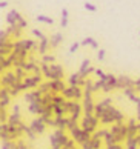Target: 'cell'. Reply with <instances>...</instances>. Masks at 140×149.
Listing matches in <instances>:
<instances>
[{"label": "cell", "instance_id": "1", "mask_svg": "<svg viewBox=\"0 0 140 149\" xmlns=\"http://www.w3.org/2000/svg\"><path fill=\"white\" fill-rule=\"evenodd\" d=\"M99 120H100V123H103V125L122 123L123 115H122V112H120L117 108H114V106H108V109H106V111H105L102 115H100Z\"/></svg>", "mask_w": 140, "mask_h": 149}, {"label": "cell", "instance_id": "2", "mask_svg": "<svg viewBox=\"0 0 140 149\" xmlns=\"http://www.w3.org/2000/svg\"><path fill=\"white\" fill-rule=\"evenodd\" d=\"M42 71H43V75L48 77L51 80H62L63 79V66L60 65H46V63H42Z\"/></svg>", "mask_w": 140, "mask_h": 149}, {"label": "cell", "instance_id": "3", "mask_svg": "<svg viewBox=\"0 0 140 149\" xmlns=\"http://www.w3.org/2000/svg\"><path fill=\"white\" fill-rule=\"evenodd\" d=\"M49 141H51V149H62L66 143H68V137H66L65 131H60V129H55L51 135H49Z\"/></svg>", "mask_w": 140, "mask_h": 149}, {"label": "cell", "instance_id": "4", "mask_svg": "<svg viewBox=\"0 0 140 149\" xmlns=\"http://www.w3.org/2000/svg\"><path fill=\"white\" fill-rule=\"evenodd\" d=\"M83 106L82 104H79L76 100H66V112L69 114V118L77 121L80 117V112H82Z\"/></svg>", "mask_w": 140, "mask_h": 149}, {"label": "cell", "instance_id": "5", "mask_svg": "<svg viewBox=\"0 0 140 149\" xmlns=\"http://www.w3.org/2000/svg\"><path fill=\"white\" fill-rule=\"evenodd\" d=\"M111 135H113V139L116 143H120L123 140H126V134H128V131H126V126L125 125H122V123H116L113 128H111Z\"/></svg>", "mask_w": 140, "mask_h": 149}, {"label": "cell", "instance_id": "6", "mask_svg": "<svg viewBox=\"0 0 140 149\" xmlns=\"http://www.w3.org/2000/svg\"><path fill=\"white\" fill-rule=\"evenodd\" d=\"M97 125H99V117H96V115H85L83 120H82V126H80V128L83 131L89 132V134H92V132L96 131Z\"/></svg>", "mask_w": 140, "mask_h": 149}, {"label": "cell", "instance_id": "7", "mask_svg": "<svg viewBox=\"0 0 140 149\" xmlns=\"http://www.w3.org/2000/svg\"><path fill=\"white\" fill-rule=\"evenodd\" d=\"M83 92L80 86H68L66 89L62 92V95H63L66 100H79V98L83 97Z\"/></svg>", "mask_w": 140, "mask_h": 149}, {"label": "cell", "instance_id": "8", "mask_svg": "<svg viewBox=\"0 0 140 149\" xmlns=\"http://www.w3.org/2000/svg\"><path fill=\"white\" fill-rule=\"evenodd\" d=\"M71 134H72V140L80 143V145H83V143L88 141V140H91V134L86 131H83L79 126H76L74 129H71Z\"/></svg>", "mask_w": 140, "mask_h": 149}, {"label": "cell", "instance_id": "9", "mask_svg": "<svg viewBox=\"0 0 140 149\" xmlns=\"http://www.w3.org/2000/svg\"><path fill=\"white\" fill-rule=\"evenodd\" d=\"M46 126L48 125H46V121L43 120V117H37V118H34V120L31 121L29 128H31V131L34 132L36 135H40V134H43V132H45Z\"/></svg>", "mask_w": 140, "mask_h": 149}, {"label": "cell", "instance_id": "10", "mask_svg": "<svg viewBox=\"0 0 140 149\" xmlns=\"http://www.w3.org/2000/svg\"><path fill=\"white\" fill-rule=\"evenodd\" d=\"M2 85H3V88H6V89H11V88H14L15 85L19 83V80H17V77H15V72H5L3 75H2Z\"/></svg>", "mask_w": 140, "mask_h": 149}, {"label": "cell", "instance_id": "11", "mask_svg": "<svg viewBox=\"0 0 140 149\" xmlns=\"http://www.w3.org/2000/svg\"><path fill=\"white\" fill-rule=\"evenodd\" d=\"M38 85H42V75H32V77H26V79L22 81V86L23 89H34Z\"/></svg>", "mask_w": 140, "mask_h": 149}, {"label": "cell", "instance_id": "12", "mask_svg": "<svg viewBox=\"0 0 140 149\" xmlns=\"http://www.w3.org/2000/svg\"><path fill=\"white\" fill-rule=\"evenodd\" d=\"M134 85H136V81L131 80L128 75H120L117 77V88H120V89H130V88H134Z\"/></svg>", "mask_w": 140, "mask_h": 149}, {"label": "cell", "instance_id": "13", "mask_svg": "<svg viewBox=\"0 0 140 149\" xmlns=\"http://www.w3.org/2000/svg\"><path fill=\"white\" fill-rule=\"evenodd\" d=\"M92 72H96V69L91 66V62H89L88 58H85L82 62V65H80V69H79V74L83 77V79H88V75L89 74H92Z\"/></svg>", "mask_w": 140, "mask_h": 149}, {"label": "cell", "instance_id": "14", "mask_svg": "<svg viewBox=\"0 0 140 149\" xmlns=\"http://www.w3.org/2000/svg\"><path fill=\"white\" fill-rule=\"evenodd\" d=\"M46 108H48V106H45V104L42 103V98H40L38 102L31 103V104H29V109H28V111H29L31 114H36V115H38V117H40V115H43V114H45Z\"/></svg>", "mask_w": 140, "mask_h": 149}, {"label": "cell", "instance_id": "15", "mask_svg": "<svg viewBox=\"0 0 140 149\" xmlns=\"http://www.w3.org/2000/svg\"><path fill=\"white\" fill-rule=\"evenodd\" d=\"M117 88V77H114L113 74H108L106 75V79L103 80V89L105 92H109Z\"/></svg>", "mask_w": 140, "mask_h": 149}, {"label": "cell", "instance_id": "16", "mask_svg": "<svg viewBox=\"0 0 140 149\" xmlns=\"http://www.w3.org/2000/svg\"><path fill=\"white\" fill-rule=\"evenodd\" d=\"M111 103H113V98H105V100H102L99 104H96V111H94V114H96V117H100L106 109H108V106H111Z\"/></svg>", "mask_w": 140, "mask_h": 149}, {"label": "cell", "instance_id": "17", "mask_svg": "<svg viewBox=\"0 0 140 149\" xmlns=\"http://www.w3.org/2000/svg\"><path fill=\"white\" fill-rule=\"evenodd\" d=\"M49 83H51V92H54V94H60L68 88L63 83V80H51Z\"/></svg>", "mask_w": 140, "mask_h": 149}, {"label": "cell", "instance_id": "18", "mask_svg": "<svg viewBox=\"0 0 140 149\" xmlns=\"http://www.w3.org/2000/svg\"><path fill=\"white\" fill-rule=\"evenodd\" d=\"M86 85V79H83V77L76 72L69 77V86H85Z\"/></svg>", "mask_w": 140, "mask_h": 149}, {"label": "cell", "instance_id": "19", "mask_svg": "<svg viewBox=\"0 0 140 149\" xmlns=\"http://www.w3.org/2000/svg\"><path fill=\"white\" fill-rule=\"evenodd\" d=\"M14 52V42H6L3 46H0V57H9Z\"/></svg>", "mask_w": 140, "mask_h": 149}, {"label": "cell", "instance_id": "20", "mask_svg": "<svg viewBox=\"0 0 140 149\" xmlns=\"http://www.w3.org/2000/svg\"><path fill=\"white\" fill-rule=\"evenodd\" d=\"M42 95L43 94L38 91V89H36V91H32V92H28L26 95H25V102L28 103V104H31V103H34V102H38L42 98Z\"/></svg>", "mask_w": 140, "mask_h": 149}, {"label": "cell", "instance_id": "21", "mask_svg": "<svg viewBox=\"0 0 140 149\" xmlns=\"http://www.w3.org/2000/svg\"><path fill=\"white\" fill-rule=\"evenodd\" d=\"M9 97H11L9 91L6 89V88H2V89H0V108H6L8 106L9 104Z\"/></svg>", "mask_w": 140, "mask_h": 149}, {"label": "cell", "instance_id": "22", "mask_svg": "<svg viewBox=\"0 0 140 149\" xmlns=\"http://www.w3.org/2000/svg\"><path fill=\"white\" fill-rule=\"evenodd\" d=\"M48 48H51L49 46V38H43V40H40V43H38V54L43 57V56H46V51H48Z\"/></svg>", "mask_w": 140, "mask_h": 149}, {"label": "cell", "instance_id": "23", "mask_svg": "<svg viewBox=\"0 0 140 149\" xmlns=\"http://www.w3.org/2000/svg\"><path fill=\"white\" fill-rule=\"evenodd\" d=\"M6 23L9 26H15V25H17V11H15V9H11L9 13L6 14Z\"/></svg>", "mask_w": 140, "mask_h": 149}, {"label": "cell", "instance_id": "24", "mask_svg": "<svg viewBox=\"0 0 140 149\" xmlns=\"http://www.w3.org/2000/svg\"><path fill=\"white\" fill-rule=\"evenodd\" d=\"M62 40H63V36H62L60 32H55V34L51 36V38H49V46H51V48H57L62 43Z\"/></svg>", "mask_w": 140, "mask_h": 149}, {"label": "cell", "instance_id": "25", "mask_svg": "<svg viewBox=\"0 0 140 149\" xmlns=\"http://www.w3.org/2000/svg\"><path fill=\"white\" fill-rule=\"evenodd\" d=\"M6 31L9 32V36H14L15 38H19V40H20V37H22V31H23V29H22L19 25H15V26H9V28H8Z\"/></svg>", "mask_w": 140, "mask_h": 149}, {"label": "cell", "instance_id": "26", "mask_svg": "<svg viewBox=\"0 0 140 149\" xmlns=\"http://www.w3.org/2000/svg\"><path fill=\"white\" fill-rule=\"evenodd\" d=\"M80 45L82 46H91L92 49H99V43L96 42V40H94V38L92 37H86V38H83V40L80 42Z\"/></svg>", "mask_w": 140, "mask_h": 149}, {"label": "cell", "instance_id": "27", "mask_svg": "<svg viewBox=\"0 0 140 149\" xmlns=\"http://www.w3.org/2000/svg\"><path fill=\"white\" fill-rule=\"evenodd\" d=\"M62 28H66L68 26V9L63 8L62 9V22H60Z\"/></svg>", "mask_w": 140, "mask_h": 149}, {"label": "cell", "instance_id": "28", "mask_svg": "<svg viewBox=\"0 0 140 149\" xmlns=\"http://www.w3.org/2000/svg\"><path fill=\"white\" fill-rule=\"evenodd\" d=\"M37 89L40 91L42 94H48V92H51V83H49V81H46V83H42V85H38Z\"/></svg>", "mask_w": 140, "mask_h": 149}, {"label": "cell", "instance_id": "29", "mask_svg": "<svg viewBox=\"0 0 140 149\" xmlns=\"http://www.w3.org/2000/svg\"><path fill=\"white\" fill-rule=\"evenodd\" d=\"M37 22H42V23H46V25H52L54 23V20L51 19V17H48V15H37Z\"/></svg>", "mask_w": 140, "mask_h": 149}, {"label": "cell", "instance_id": "30", "mask_svg": "<svg viewBox=\"0 0 140 149\" xmlns=\"http://www.w3.org/2000/svg\"><path fill=\"white\" fill-rule=\"evenodd\" d=\"M8 37H9V32H8L6 29L0 31V46H3L5 43L8 42Z\"/></svg>", "mask_w": 140, "mask_h": 149}, {"label": "cell", "instance_id": "31", "mask_svg": "<svg viewBox=\"0 0 140 149\" xmlns=\"http://www.w3.org/2000/svg\"><path fill=\"white\" fill-rule=\"evenodd\" d=\"M15 77H17V80H19V81H23V80L26 79L25 69H23V68H15Z\"/></svg>", "mask_w": 140, "mask_h": 149}, {"label": "cell", "instance_id": "32", "mask_svg": "<svg viewBox=\"0 0 140 149\" xmlns=\"http://www.w3.org/2000/svg\"><path fill=\"white\" fill-rule=\"evenodd\" d=\"M125 141H126V146H128V149H137V146H139L137 139H126Z\"/></svg>", "mask_w": 140, "mask_h": 149}, {"label": "cell", "instance_id": "33", "mask_svg": "<svg viewBox=\"0 0 140 149\" xmlns=\"http://www.w3.org/2000/svg\"><path fill=\"white\" fill-rule=\"evenodd\" d=\"M2 149H17V143L15 141H3Z\"/></svg>", "mask_w": 140, "mask_h": 149}, {"label": "cell", "instance_id": "34", "mask_svg": "<svg viewBox=\"0 0 140 149\" xmlns=\"http://www.w3.org/2000/svg\"><path fill=\"white\" fill-rule=\"evenodd\" d=\"M17 25L20 26L22 29H25L26 26H28V22H26V20L23 19V17H22V15H20L19 13H17Z\"/></svg>", "mask_w": 140, "mask_h": 149}, {"label": "cell", "instance_id": "35", "mask_svg": "<svg viewBox=\"0 0 140 149\" xmlns=\"http://www.w3.org/2000/svg\"><path fill=\"white\" fill-rule=\"evenodd\" d=\"M54 60H55V57H54V56H48V54H46V56H43V57H42V63L52 65V63H54Z\"/></svg>", "mask_w": 140, "mask_h": 149}, {"label": "cell", "instance_id": "36", "mask_svg": "<svg viewBox=\"0 0 140 149\" xmlns=\"http://www.w3.org/2000/svg\"><path fill=\"white\" fill-rule=\"evenodd\" d=\"M108 132H109L108 129H102V131H97L92 137H96V139H100V140H102V139H105V137H106V134H108Z\"/></svg>", "mask_w": 140, "mask_h": 149}, {"label": "cell", "instance_id": "37", "mask_svg": "<svg viewBox=\"0 0 140 149\" xmlns=\"http://www.w3.org/2000/svg\"><path fill=\"white\" fill-rule=\"evenodd\" d=\"M6 120H8V115L5 112V108H0V125L6 123Z\"/></svg>", "mask_w": 140, "mask_h": 149}, {"label": "cell", "instance_id": "38", "mask_svg": "<svg viewBox=\"0 0 140 149\" xmlns=\"http://www.w3.org/2000/svg\"><path fill=\"white\" fill-rule=\"evenodd\" d=\"M83 6H85L86 11H91V13H96V11H97V6H96V5H92V3H89V2H86L85 5H83Z\"/></svg>", "mask_w": 140, "mask_h": 149}, {"label": "cell", "instance_id": "39", "mask_svg": "<svg viewBox=\"0 0 140 149\" xmlns=\"http://www.w3.org/2000/svg\"><path fill=\"white\" fill-rule=\"evenodd\" d=\"M99 89H103V80H100V79L97 81H94V92Z\"/></svg>", "mask_w": 140, "mask_h": 149}, {"label": "cell", "instance_id": "40", "mask_svg": "<svg viewBox=\"0 0 140 149\" xmlns=\"http://www.w3.org/2000/svg\"><path fill=\"white\" fill-rule=\"evenodd\" d=\"M32 34H34L37 38H40V40H43V38H46V36H45L40 29H32Z\"/></svg>", "mask_w": 140, "mask_h": 149}, {"label": "cell", "instance_id": "41", "mask_svg": "<svg viewBox=\"0 0 140 149\" xmlns=\"http://www.w3.org/2000/svg\"><path fill=\"white\" fill-rule=\"evenodd\" d=\"M105 56H106V51H105V49H99V52H97L99 62H103V60H105Z\"/></svg>", "mask_w": 140, "mask_h": 149}, {"label": "cell", "instance_id": "42", "mask_svg": "<svg viewBox=\"0 0 140 149\" xmlns=\"http://www.w3.org/2000/svg\"><path fill=\"white\" fill-rule=\"evenodd\" d=\"M94 74H96L100 80H105V79H106V75H108V74H105L102 69H96V72H94Z\"/></svg>", "mask_w": 140, "mask_h": 149}, {"label": "cell", "instance_id": "43", "mask_svg": "<svg viewBox=\"0 0 140 149\" xmlns=\"http://www.w3.org/2000/svg\"><path fill=\"white\" fill-rule=\"evenodd\" d=\"M80 46H82V45H80V43H77V42H76V43H72L71 48H69V52H71V54H74V52H76Z\"/></svg>", "mask_w": 140, "mask_h": 149}, {"label": "cell", "instance_id": "44", "mask_svg": "<svg viewBox=\"0 0 140 149\" xmlns=\"http://www.w3.org/2000/svg\"><path fill=\"white\" fill-rule=\"evenodd\" d=\"M62 149H76V146H74V140H69L66 145L62 148Z\"/></svg>", "mask_w": 140, "mask_h": 149}, {"label": "cell", "instance_id": "45", "mask_svg": "<svg viewBox=\"0 0 140 149\" xmlns=\"http://www.w3.org/2000/svg\"><path fill=\"white\" fill-rule=\"evenodd\" d=\"M82 149H92V143H91V140H88V141H85L82 145Z\"/></svg>", "mask_w": 140, "mask_h": 149}, {"label": "cell", "instance_id": "46", "mask_svg": "<svg viewBox=\"0 0 140 149\" xmlns=\"http://www.w3.org/2000/svg\"><path fill=\"white\" fill-rule=\"evenodd\" d=\"M134 91H136V92H140V77L136 80V85H134Z\"/></svg>", "mask_w": 140, "mask_h": 149}, {"label": "cell", "instance_id": "47", "mask_svg": "<svg viewBox=\"0 0 140 149\" xmlns=\"http://www.w3.org/2000/svg\"><path fill=\"white\" fill-rule=\"evenodd\" d=\"M106 148H108V149H123V148L119 145V143H116V145H111V146H106Z\"/></svg>", "mask_w": 140, "mask_h": 149}, {"label": "cell", "instance_id": "48", "mask_svg": "<svg viewBox=\"0 0 140 149\" xmlns=\"http://www.w3.org/2000/svg\"><path fill=\"white\" fill-rule=\"evenodd\" d=\"M19 104H14V109H13V114H20V111H19Z\"/></svg>", "mask_w": 140, "mask_h": 149}, {"label": "cell", "instance_id": "49", "mask_svg": "<svg viewBox=\"0 0 140 149\" xmlns=\"http://www.w3.org/2000/svg\"><path fill=\"white\" fill-rule=\"evenodd\" d=\"M6 6H8V2H5V0H3V2H0V9H3Z\"/></svg>", "mask_w": 140, "mask_h": 149}, {"label": "cell", "instance_id": "50", "mask_svg": "<svg viewBox=\"0 0 140 149\" xmlns=\"http://www.w3.org/2000/svg\"><path fill=\"white\" fill-rule=\"evenodd\" d=\"M137 121H140V104L137 106Z\"/></svg>", "mask_w": 140, "mask_h": 149}, {"label": "cell", "instance_id": "51", "mask_svg": "<svg viewBox=\"0 0 140 149\" xmlns=\"http://www.w3.org/2000/svg\"><path fill=\"white\" fill-rule=\"evenodd\" d=\"M136 139H137V143H139V146H140V134H139V135L136 137Z\"/></svg>", "mask_w": 140, "mask_h": 149}, {"label": "cell", "instance_id": "52", "mask_svg": "<svg viewBox=\"0 0 140 149\" xmlns=\"http://www.w3.org/2000/svg\"><path fill=\"white\" fill-rule=\"evenodd\" d=\"M139 134H140V123H139Z\"/></svg>", "mask_w": 140, "mask_h": 149}, {"label": "cell", "instance_id": "53", "mask_svg": "<svg viewBox=\"0 0 140 149\" xmlns=\"http://www.w3.org/2000/svg\"><path fill=\"white\" fill-rule=\"evenodd\" d=\"M139 34H140V32H139Z\"/></svg>", "mask_w": 140, "mask_h": 149}]
</instances>
